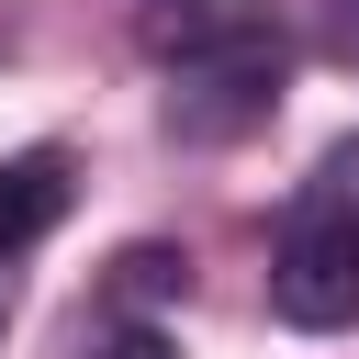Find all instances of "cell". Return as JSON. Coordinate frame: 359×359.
Instances as JSON below:
<instances>
[{"instance_id": "1", "label": "cell", "mask_w": 359, "mask_h": 359, "mask_svg": "<svg viewBox=\"0 0 359 359\" xmlns=\"http://www.w3.org/2000/svg\"><path fill=\"white\" fill-rule=\"evenodd\" d=\"M269 112H280V34H236V45H202V56H168V135L224 146V135H258Z\"/></svg>"}, {"instance_id": "2", "label": "cell", "mask_w": 359, "mask_h": 359, "mask_svg": "<svg viewBox=\"0 0 359 359\" xmlns=\"http://www.w3.org/2000/svg\"><path fill=\"white\" fill-rule=\"evenodd\" d=\"M269 303L303 337L359 325V213H292L280 224V258H269Z\"/></svg>"}, {"instance_id": "3", "label": "cell", "mask_w": 359, "mask_h": 359, "mask_svg": "<svg viewBox=\"0 0 359 359\" xmlns=\"http://www.w3.org/2000/svg\"><path fill=\"white\" fill-rule=\"evenodd\" d=\"M56 213H67V157H56V146L0 157V269H11V258H22V247L56 224Z\"/></svg>"}, {"instance_id": "4", "label": "cell", "mask_w": 359, "mask_h": 359, "mask_svg": "<svg viewBox=\"0 0 359 359\" xmlns=\"http://www.w3.org/2000/svg\"><path fill=\"white\" fill-rule=\"evenodd\" d=\"M236 34H269V11H247V0H157L146 11V56H202Z\"/></svg>"}, {"instance_id": "5", "label": "cell", "mask_w": 359, "mask_h": 359, "mask_svg": "<svg viewBox=\"0 0 359 359\" xmlns=\"http://www.w3.org/2000/svg\"><path fill=\"white\" fill-rule=\"evenodd\" d=\"M292 213H359V135H348V146H325V157H314V180H303V191H292Z\"/></svg>"}, {"instance_id": "6", "label": "cell", "mask_w": 359, "mask_h": 359, "mask_svg": "<svg viewBox=\"0 0 359 359\" xmlns=\"http://www.w3.org/2000/svg\"><path fill=\"white\" fill-rule=\"evenodd\" d=\"M123 292H135V303L180 292V258H168V247H135V258H123Z\"/></svg>"}, {"instance_id": "7", "label": "cell", "mask_w": 359, "mask_h": 359, "mask_svg": "<svg viewBox=\"0 0 359 359\" xmlns=\"http://www.w3.org/2000/svg\"><path fill=\"white\" fill-rule=\"evenodd\" d=\"M11 303H22V292H11V269H0V325H11Z\"/></svg>"}, {"instance_id": "8", "label": "cell", "mask_w": 359, "mask_h": 359, "mask_svg": "<svg viewBox=\"0 0 359 359\" xmlns=\"http://www.w3.org/2000/svg\"><path fill=\"white\" fill-rule=\"evenodd\" d=\"M348 22H359V0H348Z\"/></svg>"}]
</instances>
